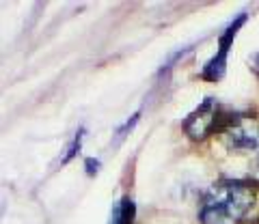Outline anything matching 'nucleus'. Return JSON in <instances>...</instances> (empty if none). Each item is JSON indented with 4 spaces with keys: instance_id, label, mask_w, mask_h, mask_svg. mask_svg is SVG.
Listing matches in <instances>:
<instances>
[{
    "instance_id": "obj_1",
    "label": "nucleus",
    "mask_w": 259,
    "mask_h": 224,
    "mask_svg": "<svg viewBox=\"0 0 259 224\" xmlns=\"http://www.w3.org/2000/svg\"><path fill=\"white\" fill-rule=\"evenodd\" d=\"M255 203V192L244 181L223 179L214 183L199 207L203 224H240Z\"/></svg>"
},
{
    "instance_id": "obj_2",
    "label": "nucleus",
    "mask_w": 259,
    "mask_h": 224,
    "mask_svg": "<svg viewBox=\"0 0 259 224\" xmlns=\"http://www.w3.org/2000/svg\"><path fill=\"white\" fill-rule=\"evenodd\" d=\"M229 119H231V115L218 103V99L205 97L199 108H194L190 115L186 117L184 132L188 134L192 140H203L214 132L223 134L227 123H229Z\"/></svg>"
},
{
    "instance_id": "obj_3",
    "label": "nucleus",
    "mask_w": 259,
    "mask_h": 224,
    "mask_svg": "<svg viewBox=\"0 0 259 224\" xmlns=\"http://www.w3.org/2000/svg\"><path fill=\"white\" fill-rule=\"evenodd\" d=\"M223 138L229 149L253 151L259 145V125L248 115H231L229 123L223 130Z\"/></svg>"
},
{
    "instance_id": "obj_4",
    "label": "nucleus",
    "mask_w": 259,
    "mask_h": 224,
    "mask_svg": "<svg viewBox=\"0 0 259 224\" xmlns=\"http://www.w3.org/2000/svg\"><path fill=\"white\" fill-rule=\"evenodd\" d=\"M246 20V13H240L238 20L229 24V28L225 30V33L221 35V39H218V52L212 61L207 63V65L203 67V71H201V78L203 80H209V82H216V80H221L225 76V67H227V52H229V47L233 43V39H236V33L238 28L244 24Z\"/></svg>"
},
{
    "instance_id": "obj_5",
    "label": "nucleus",
    "mask_w": 259,
    "mask_h": 224,
    "mask_svg": "<svg viewBox=\"0 0 259 224\" xmlns=\"http://www.w3.org/2000/svg\"><path fill=\"white\" fill-rule=\"evenodd\" d=\"M134 213H136L134 201L130 196H123L115 207H112L108 224H132L134 222Z\"/></svg>"
},
{
    "instance_id": "obj_6",
    "label": "nucleus",
    "mask_w": 259,
    "mask_h": 224,
    "mask_svg": "<svg viewBox=\"0 0 259 224\" xmlns=\"http://www.w3.org/2000/svg\"><path fill=\"white\" fill-rule=\"evenodd\" d=\"M82 134H84V130H80V132L76 134V138H74V142H71V147L67 149V155L63 157V164H67L71 157H76V153L80 151V147H82Z\"/></svg>"
},
{
    "instance_id": "obj_7",
    "label": "nucleus",
    "mask_w": 259,
    "mask_h": 224,
    "mask_svg": "<svg viewBox=\"0 0 259 224\" xmlns=\"http://www.w3.org/2000/svg\"><path fill=\"white\" fill-rule=\"evenodd\" d=\"M248 177H250V181L259 186V153H257V157L253 159V164H250V168H248Z\"/></svg>"
},
{
    "instance_id": "obj_8",
    "label": "nucleus",
    "mask_w": 259,
    "mask_h": 224,
    "mask_svg": "<svg viewBox=\"0 0 259 224\" xmlns=\"http://www.w3.org/2000/svg\"><path fill=\"white\" fill-rule=\"evenodd\" d=\"M248 65H250V71H253L255 76H259V52L248 56Z\"/></svg>"
},
{
    "instance_id": "obj_9",
    "label": "nucleus",
    "mask_w": 259,
    "mask_h": 224,
    "mask_svg": "<svg viewBox=\"0 0 259 224\" xmlns=\"http://www.w3.org/2000/svg\"><path fill=\"white\" fill-rule=\"evenodd\" d=\"M97 168H100V162H97V159H93V157H89V159H87V173H89V175H95Z\"/></svg>"
}]
</instances>
